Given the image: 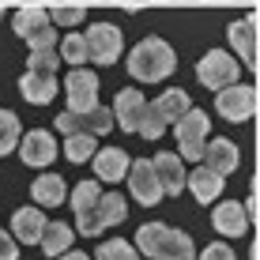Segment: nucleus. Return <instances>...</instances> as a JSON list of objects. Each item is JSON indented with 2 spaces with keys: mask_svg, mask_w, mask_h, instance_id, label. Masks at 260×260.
I'll return each mask as SVG.
<instances>
[{
  "mask_svg": "<svg viewBox=\"0 0 260 260\" xmlns=\"http://www.w3.org/2000/svg\"><path fill=\"white\" fill-rule=\"evenodd\" d=\"M136 245L151 260H196V245L185 230H174L166 222H147L136 230Z\"/></svg>",
  "mask_w": 260,
  "mask_h": 260,
  "instance_id": "nucleus-1",
  "label": "nucleus"
},
{
  "mask_svg": "<svg viewBox=\"0 0 260 260\" xmlns=\"http://www.w3.org/2000/svg\"><path fill=\"white\" fill-rule=\"evenodd\" d=\"M174 68H177V53L170 49L162 38H143L140 46L128 53V72L140 83H158V79H166Z\"/></svg>",
  "mask_w": 260,
  "mask_h": 260,
  "instance_id": "nucleus-2",
  "label": "nucleus"
},
{
  "mask_svg": "<svg viewBox=\"0 0 260 260\" xmlns=\"http://www.w3.org/2000/svg\"><path fill=\"white\" fill-rule=\"evenodd\" d=\"M238 72H241V60L230 57L226 49H211L200 57V64H196V79H200L208 91H222V87L238 83Z\"/></svg>",
  "mask_w": 260,
  "mask_h": 260,
  "instance_id": "nucleus-3",
  "label": "nucleus"
},
{
  "mask_svg": "<svg viewBox=\"0 0 260 260\" xmlns=\"http://www.w3.org/2000/svg\"><path fill=\"white\" fill-rule=\"evenodd\" d=\"M12 26H15V34H19L30 49H53V42H57V34H53V26H49V15L42 12V8H34V4L19 8Z\"/></svg>",
  "mask_w": 260,
  "mask_h": 260,
  "instance_id": "nucleus-4",
  "label": "nucleus"
},
{
  "mask_svg": "<svg viewBox=\"0 0 260 260\" xmlns=\"http://www.w3.org/2000/svg\"><path fill=\"white\" fill-rule=\"evenodd\" d=\"M177 128V147H181V158H192V162H200L204 158V147H208V113L204 110H189L181 121L174 124Z\"/></svg>",
  "mask_w": 260,
  "mask_h": 260,
  "instance_id": "nucleus-5",
  "label": "nucleus"
},
{
  "mask_svg": "<svg viewBox=\"0 0 260 260\" xmlns=\"http://www.w3.org/2000/svg\"><path fill=\"white\" fill-rule=\"evenodd\" d=\"M110 124H117L106 106H94V110L87 113H76V110H64L57 121H53V128L64 132V136H76V132H87V136H98V132H110Z\"/></svg>",
  "mask_w": 260,
  "mask_h": 260,
  "instance_id": "nucleus-6",
  "label": "nucleus"
},
{
  "mask_svg": "<svg viewBox=\"0 0 260 260\" xmlns=\"http://www.w3.org/2000/svg\"><path fill=\"white\" fill-rule=\"evenodd\" d=\"M124 211H128V208H124V196L121 192H102L98 208L79 219V234L94 238V234H102L106 226H117V222H124Z\"/></svg>",
  "mask_w": 260,
  "mask_h": 260,
  "instance_id": "nucleus-7",
  "label": "nucleus"
},
{
  "mask_svg": "<svg viewBox=\"0 0 260 260\" xmlns=\"http://www.w3.org/2000/svg\"><path fill=\"white\" fill-rule=\"evenodd\" d=\"M230 46H234V57L241 64L260 72V15H245L230 26Z\"/></svg>",
  "mask_w": 260,
  "mask_h": 260,
  "instance_id": "nucleus-8",
  "label": "nucleus"
},
{
  "mask_svg": "<svg viewBox=\"0 0 260 260\" xmlns=\"http://www.w3.org/2000/svg\"><path fill=\"white\" fill-rule=\"evenodd\" d=\"M64 98H68V110L87 113L98 106V76L91 68H72L64 79Z\"/></svg>",
  "mask_w": 260,
  "mask_h": 260,
  "instance_id": "nucleus-9",
  "label": "nucleus"
},
{
  "mask_svg": "<svg viewBox=\"0 0 260 260\" xmlns=\"http://www.w3.org/2000/svg\"><path fill=\"white\" fill-rule=\"evenodd\" d=\"M215 110L226 121H249L256 113V91L253 87H241V83H230L222 91H215Z\"/></svg>",
  "mask_w": 260,
  "mask_h": 260,
  "instance_id": "nucleus-10",
  "label": "nucleus"
},
{
  "mask_svg": "<svg viewBox=\"0 0 260 260\" xmlns=\"http://www.w3.org/2000/svg\"><path fill=\"white\" fill-rule=\"evenodd\" d=\"M121 30L113 23H94L91 30H87V49H91V64H113V60L121 57Z\"/></svg>",
  "mask_w": 260,
  "mask_h": 260,
  "instance_id": "nucleus-11",
  "label": "nucleus"
},
{
  "mask_svg": "<svg viewBox=\"0 0 260 260\" xmlns=\"http://www.w3.org/2000/svg\"><path fill=\"white\" fill-rule=\"evenodd\" d=\"M128 189H132V196H136L143 208H151V204H158L166 196L151 158H136V162H132V170H128Z\"/></svg>",
  "mask_w": 260,
  "mask_h": 260,
  "instance_id": "nucleus-12",
  "label": "nucleus"
},
{
  "mask_svg": "<svg viewBox=\"0 0 260 260\" xmlns=\"http://www.w3.org/2000/svg\"><path fill=\"white\" fill-rule=\"evenodd\" d=\"M19 155H23L26 166H49L53 158H57V140H53L46 128H30L19 140Z\"/></svg>",
  "mask_w": 260,
  "mask_h": 260,
  "instance_id": "nucleus-13",
  "label": "nucleus"
},
{
  "mask_svg": "<svg viewBox=\"0 0 260 260\" xmlns=\"http://www.w3.org/2000/svg\"><path fill=\"white\" fill-rule=\"evenodd\" d=\"M143 110H147V98H143L136 87H124L117 91V102H113V117L124 132H140V121H143Z\"/></svg>",
  "mask_w": 260,
  "mask_h": 260,
  "instance_id": "nucleus-14",
  "label": "nucleus"
},
{
  "mask_svg": "<svg viewBox=\"0 0 260 260\" xmlns=\"http://www.w3.org/2000/svg\"><path fill=\"white\" fill-rule=\"evenodd\" d=\"M128 170H132V158L124 155L121 147H102V151H94V174H98V181L117 185V181L128 177Z\"/></svg>",
  "mask_w": 260,
  "mask_h": 260,
  "instance_id": "nucleus-15",
  "label": "nucleus"
},
{
  "mask_svg": "<svg viewBox=\"0 0 260 260\" xmlns=\"http://www.w3.org/2000/svg\"><path fill=\"white\" fill-rule=\"evenodd\" d=\"M155 174H158V181H162V192L170 196H177L189 185V174H185V166H181V155H170V151H158L155 158Z\"/></svg>",
  "mask_w": 260,
  "mask_h": 260,
  "instance_id": "nucleus-16",
  "label": "nucleus"
},
{
  "mask_svg": "<svg viewBox=\"0 0 260 260\" xmlns=\"http://www.w3.org/2000/svg\"><path fill=\"white\" fill-rule=\"evenodd\" d=\"M19 94L30 106H46L49 98H57V79H53L49 72H30L26 68L19 76Z\"/></svg>",
  "mask_w": 260,
  "mask_h": 260,
  "instance_id": "nucleus-17",
  "label": "nucleus"
},
{
  "mask_svg": "<svg viewBox=\"0 0 260 260\" xmlns=\"http://www.w3.org/2000/svg\"><path fill=\"white\" fill-rule=\"evenodd\" d=\"M200 162L208 170H215L219 177H226V174H234V170H238V147L230 140H208Z\"/></svg>",
  "mask_w": 260,
  "mask_h": 260,
  "instance_id": "nucleus-18",
  "label": "nucleus"
},
{
  "mask_svg": "<svg viewBox=\"0 0 260 260\" xmlns=\"http://www.w3.org/2000/svg\"><path fill=\"white\" fill-rule=\"evenodd\" d=\"M46 215H42L38 208H19L12 215V230H15V238L23 241V245H38L42 234H46Z\"/></svg>",
  "mask_w": 260,
  "mask_h": 260,
  "instance_id": "nucleus-19",
  "label": "nucleus"
},
{
  "mask_svg": "<svg viewBox=\"0 0 260 260\" xmlns=\"http://www.w3.org/2000/svg\"><path fill=\"white\" fill-rule=\"evenodd\" d=\"M151 106H155V110H158V117H162L166 124H177V121L185 117V113L192 110L189 94H185L181 87H170V91H162V94H158V98H155V102H151Z\"/></svg>",
  "mask_w": 260,
  "mask_h": 260,
  "instance_id": "nucleus-20",
  "label": "nucleus"
},
{
  "mask_svg": "<svg viewBox=\"0 0 260 260\" xmlns=\"http://www.w3.org/2000/svg\"><path fill=\"white\" fill-rule=\"evenodd\" d=\"M211 222H215L219 234L238 238V234H245V208H241V204H219L215 215H211Z\"/></svg>",
  "mask_w": 260,
  "mask_h": 260,
  "instance_id": "nucleus-21",
  "label": "nucleus"
},
{
  "mask_svg": "<svg viewBox=\"0 0 260 260\" xmlns=\"http://www.w3.org/2000/svg\"><path fill=\"white\" fill-rule=\"evenodd\" d=\"M189 189H192V196H196L200 204H211L215 196L222 192V177L200 162V166H196V174H189Z\"/></svg>",
  "mask_w": 260,
  "mask_h": 260,
  "instance_id": "nucleus-22",
  "label": "nucleus"
},
{
  "mask_svg": "<svg viewBox=\"0 0 260 260\" xmlns=\"http://www.w3.org/2000/svg\"><path fill=\"white\" fill-rule=\"evenodd\" d=\"M30 196L42 204V208H57V204L64 200V177H57V174H42L38 181L30 185Z\"/></svg>",
  "mask_w": 260,
  "mask_h": 260,
  "instance_id": "nucleus-23",
  "label": "nucleus"
},
{
  "mask_svg": "<svg viewBox=\"0 0 260 260\" xmlns=\"http://www.w3.org/2000/svg\"><path fill=\"white\" fill-rule=\"evenodd\" d=\"M38 245H42V253H46V256L57 260L60 253H68V245H72V226H68V222H49Z\"/></svg>",
  "mask_w": 260,
  "mask_h": 260,
  "instance_id": "nucleus-24",
  "label": "nucleus"
},
{
  "mask_svg": "<svg viewBox=\"0 0 260 260\" xmlns=\"http://www.w3.org/2000/svg\"><path fill=\"white\" fill-rule=\"evenodd\" d=\"M98 200H102V185L98 181H79L76 192H72V211H76V219L91 215L98 208Z\"/></svg>",
  "mask_w": 260,
  "mask_h": 260,
  "instance_id": "nucleus-25",
  "label": "nucleus"
},
{
  "mask_svg": "<svg viewBox=\"0 0 260 260\" xmlns=\"http://www.w3.org/2000/svg\"><path fill=\"white\" fill-rule=\"evenodd\" d=\"M60 60L64 64H91V49H87V34H64V46H60Z\"/></svg>",
  "mask_w": 260,
  "mask_h": 260,
  "instance_id": "nucleus-26",
  "label": "nucleus"
},
{
  "mask_svg": "<svg viewBox=\"0 0 260 260\" xmlns=\"http://www.w3.org/2000/svg\"><path fill=\"white\" fill-rule=\"evenodd\" d=\"M64 158H72V162H87V158H94V136H87V132L68 136L64 140Z\"/></svg>",
  "mask_w": 260,
  "mask_h": 260,
  "instance_id": "nucleus-27",
  "label": "nucleus"
},
{
  "mask_svg": "<svg viewBox=\"0 0 260 260\" xmlns=\"http://www.w3.org/2000/svg\"><path fill=\"white\" fill-rule=\"evenodd\" d=\"M15 143H19V117L12 110H0V155L15 151Z\"/></svg>",
  "mask_w": 260,
  "mask_h": 260,
  "instance_id": "nucleus-28",
  "label": "nucleus"
},
{
  "mask_svg": "<svg viewBox=\"0 0 260 260\" xmlns=\"http://www.w3.org/2000/svg\"><path fill=\"white\" fill-rule=\"evenodd\" d=\"M98 260H140L136 253V245H128V241H121V238H113V241H106V245H98Z\"/></svg>",
  "mask_w": 260,
  "mask_h": 260,
  "instance_id": "nucleus-29",
  "label": "nucleus"
},
{
  "mask_svg": "<svg viewBox=\"0 0 260 260\" xmlns=\"http://www.w3.org/2000/svg\"><path fill=\"white\" fill-rule=\"evenodd\" d=\"M57 64H60V53L57 49H30V57H26V68L30 72H57Z\"/></svg>",
  "mask_w": 260,
  "mask_h": 260,
  "instance_id": "nucleus-30",
  "label": "nucleus"
},
{
  "mask_svg": "<svg viewBox=\"0 0 260 260\" xmlns=\"http://www.w3.org/2000/svg\"><path fill=\"white\" fill-rule=\"evenodd\" d=\"M166 132V121L158 117V110L147 102V110H143V121H140V136H147V140H158Z\"/></svg>",
  "mask_w": 260,
  "mask_h": 260,
  "instance_id": "nucleus-31",
  "label": "nucleus"
},
{
  "mask_svg": "<svg viewBox=\"0 0 260 260\" xmlns=\"http://www.w3.org/2000/svg\"><path fill=\"white\" fill-rule=\"evenodd\" d=\"M83 4H60V8H53V23L57 26H79L83 23Z\"/></svg>",
  "mask_w": 260,
  "mask_h": 260,
  "instance_id": "nucleus-32",
  "label": "nucleus"
},
{
  "mask_svg": "<svg viewBox=\"0 0 260 260\" xmlns=\"http://www.w3.org/2000/svg\"><path fill=\"white\" fill-rule=\"evenodd\" d=\"M200 260H238V256H234V249H230V245H208L200 253Z\"/></svg>",
  "mask_w": 260,
  "mask_h": 260,
  "instance_id": "nucleus-33",
  "label": "nucleus"
},
{
  "mask_svg": "<svg viewBox=\"0 0 260 260\" xmlns=\"http://www.w3.org/2000/svg\"><path fill=\"white\" fill-rule=\"evenodd\" d=\"M0 260H19V245L4 234V226H0Z\"/></svg>",
  "mask_w": 260,
  "mask_h": 260,
  "instance_id": "nucleus-34",
  "label": "nucleus"
},
{
  "mask_svg": "<svg viewBox=\"0 0 260 260\" xmlns=\"http://www.w3.org/2000/svg\"><path fill=\"white\" fill-rule=\"evenodd\" d=\"M57 260H91V256H83V253H76V249H68V253H60Z\"/></svg>",
  "mask_w": 260,
  "mask_h": 260,
  "instance_id": "nucleus-35",
  "label": "nucleus"
},
{
  "mask_svg": "<svg viewBox=\"0 0 260 260\" xmlns=\"http://www.w3.org/2000/svg\"><path fill=\"white\" fill-rule=\"evenodd\" d=\"M0 15H4V8H0Z\"/></svg>",
  "mask_w": 260,
  "mask_h": 260,
  "instance_id": "nucleus-36",
  "label": "nucleus"
}]
</instances>
